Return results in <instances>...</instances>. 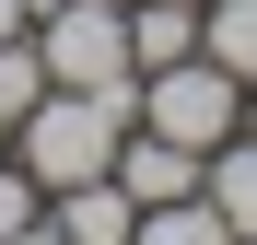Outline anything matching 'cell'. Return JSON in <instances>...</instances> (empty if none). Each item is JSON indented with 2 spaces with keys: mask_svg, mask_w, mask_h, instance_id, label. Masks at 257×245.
I'll return each instance as SVG.
<instances>
[{
  "mask_svg": "<svg viewBox=\"0 0 257 245\" xmlns=\"http://www.w3.org/2000/svg\"><path fill=\"white\" fill-rule=\"evenodd\" d=\"M141 117V82L128 94H70V82H47V94L24 105V129H12V163L35 187H82V175H105L117 163V129Z\"/></svg>",
  "mask_w": 257,
  "mask_h": 245,
  "instance_id": "6da1fadb",
  "label": "cell"
},
{
  "mask_svg": "<svg viewBox=\"0 0 257 245\" xmlns=\"http://www.w3.org/2000/svg\"><path fill=\"white\" fill-rule=\"evenodd\" d=\"M141 129H164V140H187L199 163L222 152L234 129H245V82L222 70V59H164V70H141Z\"/></svg>",
  "mask_w": 257,
  "mask_h": 245,
  "instance_id": "7a4b0ae2",
  "label": "cell"
},
{
  "mask_svg": "<svg viewBox=\"0 0 257 245\" xmlns=\"http://www.w3.org/2000/svg\"><path fill=\"white\" fill-rule=\"evenodd\" d=\"M35 59H47V82H70V94H128V0H59V12H35Z\"/></svg>",
  "mask_w": 257,
  "mask_h": 245,
  "instance_id": "3957f363",
  "label": "cell"
},
{
  "mask_svg": "<svg viewBox=\"0 0 257 245\" xmlns=\"http://www.w3.org/2000/svg\"><path fill=\"white\" fill-rule=\"evenodd\" d=\"M105 175H117L128 198H141V210H164V198H187V187H199V152L128 117V129H117V163H105Z\"/></svg>",
  "mask_w": 257,
  "mask_h": 245,
  "instance_id": "277c9868",
  "label": "cell"
},
{
  "mask_svg": "<svg viewBox=\"0 0 257 245\" xmlns=\"http://www.w3.org/2000/svg\"><path fill=\"white\" fill-rule=\"evenodd\" d=\"M47 222H59V245H128L141 233V198L117 175H82V187H47Z\"/></svg>",
  "mask_w": 257,
  "mask_h": 245,
  "instance_id": "5b68a950",
  "label": "cell"
},
{
  "mask_svg": "<svg viewBox=\"0 0 257 245\" xmlns=\"http://www.w3.org/2000/svg\"><path fill=\"white\" fill-rule=\"evenodd\" d=\"M199 198H210V210H222V222H234V245L257 233V129H234L222 152H210V163H199Z\"/></svg>",
  "mask_w": 257,
  "mask_h": 245,
  "instance_id": "8992f818",
  "label": "cell"
},
{
  "mask_svg": "<svg viewBox=\"0 0 257 245\" xmlns=\"http://www.w3.org/2000/svg\"><path fill=\"white\" fill-rule=\"evenodd\" d=\"M187 47H199V12L187 0H128V70H164Z\"/></svg>",
  "mask_w": 257,
  "mask_h": 245,
  "instance_id": "52a82bcc",
  "label": "cell"
},
{
  "mask_svg": "<svg viewBox=\"0 0 257 245\" xmlns=\"http://www.w3.org/2000/svg\"><path fill=\"white\" fill-rule=\"evenodd\" d=\"M199 59H222L234 82H257V0H199Z\"/></svg>",
  "mask_w": 257,
  "mask_h": 245,
  "instance_id": "ba28073f",
  "label": "cell"
},
{
  "mask_svg": "<svg viewBox=\"0 0 257 245\" xmlns=\"http://www.w3.org/2000/svg\"><path fill=\"white\" fill-rule=\"evenodd\" d=\"M128 245H234V222L187 187V198H164V210H141V233H128Z\"/></svg>",
  "mask_w": 257,
  "mask_h": 245,
  "instance_id": "9c48e42d",
  "label": "cell"
},
{
  "mask_svg": "<svg viewBox=\"0 0 257 245\" xmlns=\"http://www.w3.org/2000/svg\"><path fill=\"white\" fill-rule=\"evenodd\" d=\"M47 94V59H35V24L0 35V129H24V105Z\"/></svg>",
  "mask_w": 257,
  "mask_h": 245,
  "instance_id": "30bf717a",
  "label": "cell"
},
{
  "mask_svg": "<svg viewBox=\"0 0 257 245\" xmlns=\"http://www.w3.org/2000/svg\"><path fill=\"white\" fill-rule=\"evenodd\" d=\"M24 222H47V187H35L12 152H0V233H24Z\"/></svg>",
  "mask_w": 257,
  "mask_h": 245,
  "instance_id": "8fae6325",
  "label": "cell"
},
{
  "mask_svg": "<svg viewBox=\"0 0 257 245\" xmlns=\"http://www.w3.org/2000/svg\"><path fill=\"white\" fill-rule=\"evenodd\" d=\"M0 245H59V222H24V233H0Z\"/></svg>",
  "mask_w": 257,
  "mask_h": 245,
  "instance_id": "7c38bea8",
  "label": "cell"
},
{
  "mask_svg": "<svg viewBox=\"0 0 257 245\" xmlns=\"http://www.w3.org/2000/svg\"><path fill=\"white\" fill-rule=\"evenodd\" d=\"M24 24H35V12H24V0H0V35H24Z\"/></svg>",
  "mask_w": 257,
  "mask_h": 245,
  "instance_id": "4fadbf2b",
  "label": "cell"
},
{
  "mask_svg": "<svg viewBox=\"0 0 257 245\" xmlns=\"http://www.w3.org/2000/svg\"><path fill=\"white\" fill-rule=\"evenodd\" d=\"M245 129H257V82H245Z\"/></svg>",
  "mask_w": 257,
  "mask_h": 245,
  "instance_id": "5bb4252c",
  "label": "cell"
},
{
  "mask_svg": "<svg viewBox=\"0 0 257 245\" xmlns=\"http://www.w3.org/2000/svg\"><path fill=\"white\" fill-rule=\"evenodd\" d=\"M24 12H59V0H24Z\"/></svg>",
  "mask_w": 257,
  "mask_h": 245,
  "instance_id": "9a60e30c",
  "label": "cell"
},
{
  "mask_svg": "<svg viewBox=\"0 0 257 245\" xmlns=\"http://www.w3.org/2000/svg\"><path fill=\"white\" fill-rule=\"evenodd\" d=\"M0 152H12V129H0Z\"/></svg>",
  "mask_w": 257,
  "mask_h": 245,
  "instance_id": "2e32d148",
  "label": "cell"
},
{
  "mask_svg": "<svg viewBox=\"0 0 257 245\" xmlns=\"http://www.w3.org/2000/svg\"><path fill=\"white\" fill-rule=\"evenodd\" d=\"M187 12H199V0H187Z\"/></svg>",
  "mask_w": 257,
  "mask_h": 245,
  "instance_id": "e0dca14e",
  "label": "cell"
},
{
  "mask_svg": "<svg viewBox=\"0 0 257 245\" xmlns=\"http://www.w3.org/2000/svg\"><path fill=\"white\" fill-rule=\"evenodd\" d=\"M245 245H257V233H245Z\"/></svg>",
  "mask_w": 257,
  "mask_h": 245,
  "instance_id": "ac0fdd59",
  "label": "cell"
}]
</instances>
